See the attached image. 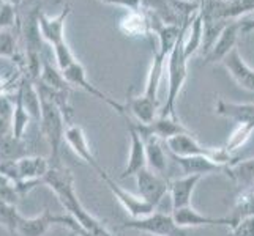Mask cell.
Wrapping results in <instances>:
<instances>
[{"label":"cell","mask_w":254,"mask_h":236,"mask_svg":"<svg viewBox=\"0 0 254 236\" xmlns=\"http://www.w3.org/2000/svg\"><path fill=\"white\" fill-rule=\"evenodd\" d=\"M119 27L127 37H139V35L150 33V24H148V17L144 8L136 11H128V14L120 21Z\"/></svg>","instance_id":"obj_24"},{"label":"cell","mask_w":254,"mask_h":236,"mask_svg":"<svg viewBox=\"0 0 254 236\" xmlns=\"http://www.w3.org/2000/svg\"><path fill=\"white\" fill-rule=\"evenodd\" d=\"M229 236H254V216L245 217L231 227Z\"/></svg>","instance_id":"obj_34"},{"label":"cell","mask_w":254,"mask_h":236,"mask_svg":"<svg viewBox=\"0 0 254 236\" xmlns=\"http://www.w3.org/2000/svg\"><path fill=\"white\" fill-rule=\"evenodd\" d=\"M101 2L114 6H124L128 11H136L144 8V0H101Z\"/></svg>","instance_id":"obj_36"},{"label":"cell","mask_w":254,"mask_h":236,"mask_svg":"<svg viewBox=\"0 0 254 236\" xmlns=\"http://www.w3.org/2000/svg\"><path fill=\"white\" fill-rule=\"evenodd\" d=\"M52 52H54L56 65H57V68H59L62 73L65 71L66 68H69L73 63L77 62V60L74 58V55H73L71 49H69V46H68V43H66V41L60 43V45H57V46L52 47Z\"/></svg>","instance_id":"obj_33"},{"label":"cell","mask_w":254,"mask_h":236,"mask_svg":"<svg viewBox=\"0 0 254 236\" xmlns=\"http://www.w3.org/2000/svg\"><path fill=\"white\" fill-rule=\"evenodd\" d=\"M127 128L131 137V145H129V156L124 172L120 173V178L125 180L129 177H136V175L147 167V153H145V141L142 136L139 134V131L134 128L133 121H131L127 115Z\"/></svg>","instance_id":"obj_8"},{"label":"cell","mask_w":254,"mask_h":236,"mask_svg":"<svg viewBox=\"0 0 254 236\" xmlns=\"http://www.w3.org/2000/svg\"><path fill=\"white\" fill-rule=\"evenodd\" d=\"M17 173L19 181H41L51 169V161L41 156H24L17 159ZM17 181V183H19ZM16 185V183H14Z\"/></svg>","instance_id":"obj_16"},{"label":"cell","mask_w":254,"mask_h":236,"mask_svg":"<svg viewBox=\"0 0 254 236\" xmlns=\"http://www.w3.org/2000/svg\"><path fill=\"white\" fill-rule=\"evenodd\" d=\"M215 112L220 117L234 120L237 123H254V102L239 104L224 101L220 98L215 104Z\"/></svg>","instance_id":"obj_17"},{"label":"cell","mask_w":254,"mask_h":236,"mask_svg":"<svg viewBox=\"0 0 254 236\" xmlns=\"http://www.w3.org/2000/svg\"><path fill=\"white\" fill-rule=\"evenodd\" d=\"M14 109V99L13 94H3L0 96V118L11 120Z\"/></svg>","instance_id":"obj_35"},{"label":"cell","mask_w":254,"mask_h":236,"mask_svg":"<svg viewBox=\"0 0 254 236\" xmlns=\"http://www.w3.org/2000/svg\"><path fill=\"white\" fill-rule=\"evenodd\" d=\"M21 214L17 211V206L14 203L0 202V225L10 233H17V225H19Z\"/></svg>","instance_id":"obj_31"},{"label":"cell","mask_w":254,"mask_h":236,"mask_svg":"<svg viewBox=\"0 0 254 236\" xmlns=\"http://www.w3.org/2000/svg\"><path fill=\"white\" fill-rule=\"evenodd\" d=\"M65 142L71 146V150L81 157L84 162H87L89 165L98 172V169H101V165L96 161V157L93 156L90 145L87 142V137L84 129L79 125H68L66 131H65Z\"/></svg>","instance_id":"obj_15"},{"label":"cell","mask_w":254,"mask_h":236,"mask_svg":"<svg viewBox=\"0 0 254 236\" xmlns=\"http://www.w3.org/2000/svg\"><path fill=\"white\" fill-rule=\"evenodd\" d=\"M98 175L104 181V185L108 186V189L112 192V195L117 198V202L124 206V209L129 214L131 219H141V217H145L156 211V208L148 202H145L141 195H134V194H131L129 190L122 188L103 167L98 169Z\"/></svg>","instance_id":"obj_5"},{"label":"cell","mask_w":254,"mask_h":236,"mask_svg":"<svg viewBox=\"0 0 254 236\" xmlns=\"http://www.w3.org/2000/svg\"><path fill=\"white\" fill-rule=\"evenodd\" d=\"M240 27H242V35H247V33L254 32V17H253V19L240 21Z\"/></svg>","instance_id":"obj_37"},{"label":"cell","mask_w":254,"mask_h":236,"mask_svg":"<svg viewBox=\"0 0 254 236\" xmlns=\"http://www.w3.org/2000/svg\"><path fill=\"white\" fill-rule=\"evenodd\" d=\"M69 236H76V235L74 233H69Z\"/></svg>","instance_id":"obj_42"},{"label":"cell","mask_w":254,"mask_h":236,"mask_svg":"<svg viewBox=\"0 0 254 236\" xmlns=\"http://www.w3.org/2000/svg\"><path fill=\"white\" fill-rule=\"evenodd\" d=\"M144 141H145V153H147V167L166 177L168 157H166L163 148V141L155 136H147Z\"/></svg>","instance_id":"obj_21"},{"label":"cell","mask_w":254,"mask_h":236,"mask_svg":"<svg viewBox=\"0 0 254 236\" xmlns=\"http://www.w3.org/2000/svg\"><path fill=\"white\" fill-rule=\"evenodd\" d=\"M136 183H137V190L145 202L153 205L155 208L161 203L164 195L169 192V180L163 177V175L156 173L145 167L136 175Z\"/></svg>","instance_id":"obj_7"},{"label":"cell","mask_w":254,"mask_h":236,"mask_svg":"<svg viewBox=\"0 0 254 236\" xmlns=\"http://www.w3.org/2000/svg\"><path fill=\"white\" fill-rule=\"evenodd\" d=\"M27 156L24 139H17L13 133L0 137V162L2 161H17Z\"/></svg>","instance_id":"obj_25"},{"label":"cell","mask_w":254,"mask_h":236,"mask_svg":"<svg viewBox=\"0 0 254 236\" xmlns=\"http://www.w3.org/2000/svg\"><path fill=\"white\" fill-rule=\"evenodd\" d=\"M253 133H254V123H239L237 129L231 134L229 141H227L224 148L232 154L235 150H239V148H242L250 141Z\"/></svg>","instance_id":"obj_30"},{"label":"cell","mask_w":254,"mask_h":236,"mask_svg":"<svg viewBox=\"0 0 254 236\" xmlns=\"http://www.w3.org/2000/svg\"><path fill=\"white\" fill-rule=\"evenodd\" d=\"M172 217L180 229H187V227H229L231 229L234 225V221L229 216L227 217H210V216H205L202 213L196 211L192 206L174 209Z\"/></svg>","instance_id":"obj_10"},{"label":"cell","mask_w":254,"mask_h":236,"mask_svg":"<svg viewBox=\"0 0 254 236\" xmlns=\"http://www.w3.org/2000/svg\"><path fill=\"white\" fill-rule=\"evenodd\" d=\"M202 37H204V19L200 13H197L190 24V29L185 38V55L188 60L202 47Z\"/></svg>","instance_id":"obj_26"},{"label":"cell","mask_w":254,"mask_h":236,"mask_svg":"<svg viewBox=\"0 0 254 236\" xmlns=\"http://www.w3.org/2000/svg\"><path fill=\"white\" fill-rule=\"evenodd\" d=\"M54 213L45 209L41 214L35 217H24L21 216L19 225H17V233L21 236H45L51 225H54Z\"/></svg>","instance_id":"obj_19"},{"label":"cell","mask_w":254,"mask_h":236,"mask_svg":"<svg viewBox=\"0 0 254 236\" xmlns=\"http://www.w3.org/2000/svg\"><path fill=\"white\" fill-rule=\"evenodd\" d=\"M122 229L136 230L152 236H188L185 230L175 224L172 214H166L160 211H155L145 217H141V219L125 221Z\"/></svg>","instance_id":"obj_4"},{"label":"cell","mask_w":254,"mask_h":236,"mask_svg":"<svg viewBox=\"0 0 254 236\" xmlns=\"http://www.w3.org/2000/svg\"><path fill=\"white\" fill-rule=\"evenodd\" d=\"M185 2H200V0H185Z\"/></svg>","instance_id":"obj_41"},{"label":"cell","mask_w":254,"mask_h":236,"mask_svg":"<svg viewBox=\"0 0 254 236\" xmlns=\"http://www.w3.org/2000/svg\"><path fill=\"white\" fill-rule=\"evenodd\" d=\"M192 19H194V17H192ZM191 21L182 27L180 37L177 43H175V46L172 47L171 54L168 55V96H166V102L163 109L160 110V117L179 118L177 112H175V106H177L179 94L188 77V66H187L188 58L185 55V38H187Z\"/></svg>","instance_id":"obj_2"},{"label":"cell","mask_w":254,"mask_h":236,"mask_svg":"<svg viewBox=\"0 0 254 236\" xmlns=\"http://www.w3.org/2000/svg\"><path fill=\"white\" fill-rule=\"evenodd\" d=\"M202 177L197 175H188L179 180H172L169 183V194L172 200V211L185 206H191V198L194 194V189L199 185Z\"/></svg>","instance_id":"obj_14"},{"label":"cell","mask_w":254,"mask_h":236,"mask_svg":"<svg viewBox=\"0 0 254 236\" xmlns=\"http://www.w3.org/2000/svg\"><path fill=\"white\" fill-rule=\"evenodd\" d=\"M172 156V159L175 164L182 169V172L185 173V177L188 175H197V177H205L210 173L216 172H224L226 165L213 161L208 156Z\"/></svg>","instance_id":"obj_13"},{"label":"cell","mask_w":254,"mask_h":236,"mask_svg":"<svg viewBox=\"0 0 254 236\" xmlns=\"http://www.w3.org/2000/svg\"><path fill=\"white\" fill-rule=\"evenodd\" d=\"M37 84L46 87L49 90H54V92L69 93V90H71V85L66 82L64 73L60 71L59 68L52 66L49 60H46L45 57H43V68H41V74H40V79Z\"/></svg>","instance_id":"obj_23"},{"label":"cell","mask_w":254,"mask_h":236,"mask_svg":"<svg viewBox=\"0 0 254 236\" xmlns=\"http://www.w3.org/2000/svg\"><path fill=\"white\" fill-rule=\"evenodd\" d=\"M13 99H14V109H13V117H11V129H13V136L17 137V139H24V134L25 131H27L30 121H32V117L29 115V112L25 110L24 104H22V99L19 93L13 94Z\"/></svg>","instance_id":"obj_27"},{"label":"cell","mask_w":254,"mask_h":236,"mask_svg":"<svg viewBox=\"0 0 254 236\" xmlns=\"http://www.w3.org/2000/svg\"><path fill=\"white\" fill-rule=\"evenodd\" d=\"M5 2L11 3V5H14V6H19V5H22L24 2H27V0H5Z\"/></svg>","instance_id":"obj_38"},{"label":"cell","mask_w":254,"mask_h":236,"mask_svg":"<svg viewBox=\"0 0 254 236\" xmlns=\"http://www.w3.org/2000/svg\"><path fill=\"white\" fill-rule=\"evenodd\" d=\"M254 216V189H242V192L235 198V205L232 209V214L229 216L234 221V225L245 217ZM232 225V227H234Z\"/></svg>","instance_id":"obj_28"},{"label":"cell","mask_w":254,"mask_h":236,"mask_svg":"<svg viewBox=\"0 0 254 236\" xmlns=\"http://www.w3.org/2000/svg\"><path fill=\"white\" fill-rule=\"evenodd\" d=\"M223 66L232 76V79L243 90L254 93V69L245 62L239 49L235 47L229 55L223 60Z\"/></svg>","instance_id":"obj_11"},{"label":"cell","mask_w":254,"mask_h":236,"mask_svg":"<svg viewBox=\"0 0 254 236\" xmlns=\"http://www.w3.org/2000/svg\"><path fill=\"white\" fill-rule=\"evenodd\" d=\"M64 76L66 79V82L71 87H77V89H81V90H84L87 93H90L93 98L103 101L104 104H108L109 107H112L117 113H120L122 117L127 115V107L124 106V104L117 102L116 99H112L111 96H108L104 92H101L100 89H96V87L89 81V79H87L85 68L79 62H76L69 68H66L65 71H64Z\"/></svg>","instance_id":"obj_6"},{"label":"cell","mask_w":254,"mask_h":236,"mask_svg":"<svg viewBox=\"0 0 254 236\" xmlns=\"http://www.w3.org/2000/svg\"><path fill=\"white\" fill-rule=\"evenodd\" d=\"M71 14V6L68 3L62 8L57 16H48L45 13L38 14V25L43 41H46L51 47H54L65 41V24L68 16Z\"/></svg>","instance_id":"obj_9"},{"label":"cell","mask_w":254,"mask_h":236,"mask_svg":"<svg viewBox=\"0 0 254 236\" xmlns=\"http://www.w3.org/2000/svg\"><path fill=\"white\" fill-rule=\"evenodd\" d=\"M166 62H168V55L156 49L153 52L152 65H150V69H148V74H147L145 90L142 93L144 96H147L148 99H152L155 102H160L158 90H160V84H161V79H163Z\"/></svg>","instance_id":"obj_18"},{"label":"cell","mask_w":254,"mask_h":236,"mask_svg":"<svg viewBox=\"0 0 254 236\" xmlns=\"http://www.w3.org/2000/svg\"><path fill=\"white\" fill-rule=\"evenodd\" d=\"M158 104L160 102H155L152 99H148L144 94H139V96L128 94L127 109H129V112L136 117V120L139 121V123L148 125V123H152L153 120L158 118V115H160Z\"/></svg>","instance_id":"obj_20"},{"label":"cell","mask_w":254,"mask_h":236,"mask_svg":"<svg viewBox=\"0 0 254 236\" xmlns=\"http://www.w3.org/2000/svg\"><path fill=\"white\" fill-rule=\"evenodd\" d=\"M27 2H29V3H33V5H38L40 0H27Z\"/></svg>","instance_id":"obj_39"},{"label":"cell","mask_w":254,"mask_h":236,"mask_svg":"<svg viewBox=\"0 0 254 236\" xmlns=\"http://www.w3.org/2000/svg\"><path fill=\"white\" fill-rule=\"evenodd\" d=\"M21 29H0V57L14 58L17 50V33Z\"/></svg>","instance_id":"obj_29"},{"label":"cell","mask_w":254,"mask_h":236,"mask_svg":"<svg viewBox=\"0 0 254 236\" xmlns=\"http://www.w3.org/2000/svg\"><path fill=\"white\" fill-rule=\"evenodd\" d=\"M224 172L240 189H250L254 186V157L234 161L231 165H227Z\"/></svg>","instance_id":"obj_22"},{"label":"cell","mask_w":254,"mask_h":236,"mask_svg":"<svg viewBox=\"0 0 254 236\" xmlns=\"http://www.w3.org/2000/svg\"><path fill=\"white\" fill-rule=\"evenodd\" d=\"M240 35H242L240 21H232L223 30V33L220 35V38L216 40L215 46L212 47V50L208 52V55L205 57L204 63L223 62V60L235 49V46H237V40H239Z\"/></svg>","instance_id":"obj_12"},{"label":"cell","mask_w":254,"mask_h":236,"mask_svg":"<svg viewBox=\"0 0 254 236\" xmlns=\"http://www.w3.org/2000/svg\"><path fill=\"white\" fill-rule=\"evenodd\" d=\"M17 6L3 2L0 6V29H21Z\"/></svg>","instance_id":"obj_32"},{"label":"cell","mask_w":254,"mask_h":236,"mask_svg":"<svg viewBox=\"0 0 254 236\" xmlns=\"http://www.w3.org/2000/svg\"><path fill=\"white\" fill-rule=\"evenodd\" d=\"M45 185H48L52 190L56 192V195L59 198V202L62 203V206L68 211V214H71L74 219L79 222L82 229L87 232H90L95 236H114L101 221H98L90 211L82 206L79 202V198L76 195L74 190V180L71 170L66 169L64 164L51 165L49 172L46 173Z\"/></svg>","instance_id":"obj_1"},{"label":"cell","mask_w":254,"mask_h":236,"mask_svg":"<svg viewBox=\"0 0 254 236\" xmlns=\"http://www.w3.org/2000/svg\"><path fill=\"white\" fill-rule=\"evenodd\" d=\"M41 96V94H40ZM41 134L45 136L46 142L51 148V165L62 164L60 162V148L65 141V131L68 123L65 121L64 113L48 98L41 96V118L38 123Z\"/></svg>","instance_id":"obj_3"},{"label":"cell","mask_w":254,"mask_h":236,"mask_svg":"<svg viewBox=\"0 0 254 236\" xmlns=\"http://www.w3.org/2000/svg\"><path fill=\"white\" fill-rule=\"evenodd\" d=\"M3 181H6V178L3 177V175H2V173H0V183H3Z\"/></svg>","instance_id":"obj_40"}]
</instances>
